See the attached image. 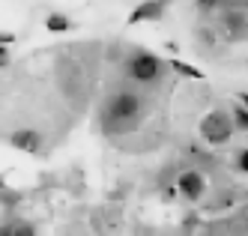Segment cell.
Segmentation results:
<instances>
[{
  "mask_svg": "<svg viewBox=\"0 0 248 236\" xmlns=\"http://www.w3.org/2000/svg\"><path fill=\"white\" fill-rule=\"evenodd\" d=\"M194 6H198L201 12H216L221 6V0H194Z\"/></svg>",
  "mask_w": 248,
  "mask_h": 236,
  "instance_id": "cell-10",
  "label": "cell"
},
{
  "mask_svg": "<svg viewBox=\"0 0 248 236\" xmlns=\"http://www.w3.org/2000/svg\"><path fill=\"white\" fill-rule=\"evenodd\" d=\"M224 27L230 39H245V9H230L224 18Z\"/></svg>",
  "mask_w": 248,
  "mask_h": 236,
  "instance_id": "cell-7",
  "label": "cell"
},
{
  "mask_svg": "<svg viewBox=\"0 0 248 236\" xmlns=\"http://www.w3.org/2000/svg\"><path fill=\"white\" fill-rule=\"evenodd\" d=\"M126 75L138 84H155L165 72V63L155 57V54H147V51H135L132 57L126 60Z\"/></svg>",
  "mask_w": 248,
  "mask_h": 236,
  "instance_id": "cell-2",
  "label": "cell"
},
{
  "mask_svg": "<svg viewBox=\"0 0 248 236\" xmlns=\"http://www.w3.org/2000/svg\"><path fill=\"white\" fill-rule=\"evenodd\" d=\"M12 230H15L12 224H3V227H0V236H12Z\"/></svg>",
  "mask_w": 248,
  "mask_h": 236,
  "instance_id": "cell-15",
  "label": "cell"
},
{
  "mask_svg": "<svg viewBox=\"0 0 248 236\" xmlns=\"http://www.w3.org/2000/svg\"><path fill=\"white\" fill-rule=\"evenodd\" d=\"M140 114H144V99L135 90H117V93L108 99L102 111V129L108 135H120V132H129L138 126Z\"/></svg>",
  "mask_w": 248,
  "mask_h": 236,
  "instance_id": "cell-1",
  "label": "cell"
},
{
  "mask_svg": "<svg viewBox=\"0 0 248 236\" xmlns=\"http://www.w3.org/2000/svg\"><path fill=\"white\" fill-rule=\"evenodd\" d=\"M12 236H36V227H33V224H18L12 230Z\"/></svg>",
  "mask_w": 248,
  "mask_h": 236,
  "instance_id": "cell-11",
  "label": "cell"
},
{
  "mask_svg": "<svg viewBox=\"0 0 248 236\" xmlns=\"http://www.w3.org/2000/svg\"><path fill=\"white\" fill-rule=\"evenodd\" d=\"M233 129H239V132H245L248 129V111H245V102L242 105H233Z\"/></svg>",
  "mask_w": 248,
  "mask_h": 236,
  "instance_id": "cell-9",
  "label": "cell"
},
{
  "mask_svg": "<svg viewBox=\"0 0 248 236\" xmlns=\"http://www.w3.org/2000/svg\"><path fill=\"white\" fill-rule=\"evenodd\" d=\"M165 6L168 0H144V3H138L129 15V24H144V21H162L165 18Z\"/></svg>",
  "mask_w": 248,
  "mask_h": 236,
  "instance_id": "cell-4",
  "label": "cell"
},
{
  "mask_svg": "<svg viewBox=\"0 0 248 236\" xmlns=\"http://www.w3.org/2000/svg\"><path fill=\"white\" fill-rule=\"evenodd\" d=\"M236 171H242V173L248 171V150H245V147H242L239 156H236Z\"/></svg>",
  "mask_w": 248,
  "mask_h": 236,
  "instance_id": "cell-12",
  "label": "cell"
},
{
  "mask_svg": "<svg viewBox=\"0 0 248 236\" xmlns=\"http://www.w3.org/2000/svg\"><path fill=\"white\" fill-rule=\"evenodd\" d=\"M173 69H180L183 75H188V78H201V72H198V69H191V66H186V63H173Z\"/></svg>",
  "mask_w": 248,
  "mask_h": 236,
  "instance_id": "cell-13",
  "label": "cell"
},
{
  "mask_svg": "<svg viewBox=\"0 0 248 236\" xmlns=\"http://www.w3.org/2000/svg\"><path fill=\"white\" fill-rule=\"evenodd\" d=\"M221 6H230V9H245V0H221Z\"/></svg>",
  "mask_w": 248,
  "mask_h": 236,
  "instance_id": "cell-14",
  "label": "cell"
},
{
  "mask_svg": "<svg viewBox=\"0 0 248 236\" xmlns=\"http://www.w3.org/2000/svg\"><path fill=\"white\" fill-rule=\"evenodd\" d=\"M9 143L15 150H24V153H36L42 147V135L36 129H18L9 135Z\"/></svg>",
  "mask_w": 248,
  "mask_h": 236,
  "instance_id": "cell-6",
  "label": "cell"
},
{
  "mask_svg": "<svg viewBox=\"0 0 248 236\" xmlns=\"http://www.w3.org/2000/svg\"><path fill=\"white\" fill-rule=\"evenodd\" d=\"M201 138L212 147H221L233 138V123L227 120L224 111H209L203 120H201Z\"/></svg>",
  "mask_w": 248,
  "mask_h": 236,
  "instance_id": "cell-3",
  "label": "cell"
},
{
  "mask_svg": "<svg viewBox=\"0 0 248 236\" xmlns=\"http://www.w3.org/2000/svg\"><path fill=\"white\" fill-rule=\"evenodd\" d=\"M45 27H48L51 33H66L69 27H72V18L63 15V12H51V15L45 18Z\"/></svg>",
  "mask_w": 248,
  "mask_h": 236,
  "instance_id": "cell-8",
  "label": "cell"
},
{
  "mask_svg": "<svg viewBox=\"0 0 248 236\" xmlns=\"http://www.w3.org/2000/svg\"><path fill=\"white\" fill-rule=\"evenodd\" d=\"M176 191H183V197H188V201H198V197H203V191H206L203 173H201V171H186V173H180Z\"/></svg>",
  "mask_w": 248,
  "mask_h": 236,
  "instance_id": "cell-5",
  "label": "cell"
}]
</instances>
